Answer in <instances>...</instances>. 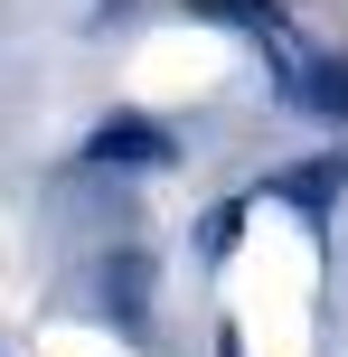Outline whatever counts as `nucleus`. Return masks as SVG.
Wrapping results in <instances>:
<instances>
[{
  "instance_id": "1",
  "label": "nucleus",
  "mask_w": 348,
  "mask_h": 357,
  "mask_svg": "<svg viewBox=\"0 0 348 357\" xmlns=\"http://www.w3.org/2000/svg\"><path fill=\"white\" fill-rule=\"evenodd\" d=\"M151 282H160V254L151 245H113L104 273H94V301H104V320L123 339H151Z\"/></svg>"
},
{
  "instance_id": "2",
  "label": "nucleus",
  "mask_w": 348,
  "mask_h": 357,
  "mask_svg": "<svg viewBox=\"0 0 348 357\" xmlns=\"http://www.w3.org/2000/svg\"><path fill=\"white\" fill-rule=\"evenodd\" d=\"M85 160L94 169H169L179 142H169V123H151V113H104V123L85 132Z\"/></svg>"
},
{
  "instance_id": "3",
  "label": "nucleus",
  "mask_w": 348,
  "mask_h": 357,
  "mask_svg": "<svg viewBox=\"0 0 348 357\" xmlns=\"http://www.w3.org/2000/svg\"><path fill=\"white\" fill-rule=\"evenodd\" d=\"M264 188H273L282 207H301V216L320 226V216L339 207V188H348V151H320V160H292V169H273V178H264Z\"/></svg>"
},
{
  "instance_id": "4",
  "label": "nucleus",
  "mask_w": 348,
  "mask_h": 357,
  "mask_svg": "<svg viewBox=\"0 0 348 357\" xmlns=\"http://www.w3.org/2000/svg\"><path fill=\"white\" fill-rule=\"evenodd\" d=\"M292 104H311V113H330V123H348V56L330 47H301V66H292Z\"/></svg>"
},
{
  "instance_id": "5",
  "label": "nucleus",
  "mask_w": 348,
  "mask_h": 357,
  "mask_svg": "<svg viewBox=\"0 0 348 357\" xmlns=\"http://www.w3.org/2000/svg\"><path fill=\"white\" fill-rule=\"evenodd\" d=\"M245 216H255V207H245V197H217V207L198 216V254H207V264H226V254H236V235H245Z\"/></svg>"
}]
</instances>
